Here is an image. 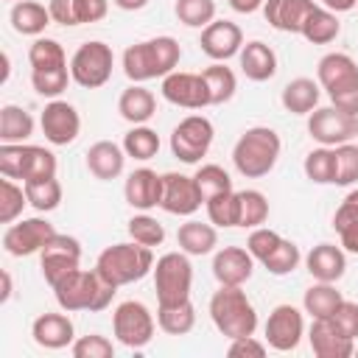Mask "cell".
<instances>
[{
	"mask_svg": "<svg viewBox=\"0 0 358 358\" xmlns=\"http://www.w3.org/2000/svg\"><path fill=\"white\" fill-rule=\"evenodd\" d=\"M117 112H120L123 120H129V123H134V126L148 123V120L154 117V112H157V98H154V92L145 90L143 84H131V87H126V90L120 92V98H117Z\"/></svg>",
	"mask_w": 358,
	"mask_h": 358,
	"instance_id": "83f0119b",
	"label": "cell"
},
{
	"mask_svg": "<svg viewBox=\"0 0 358 358\" xmlns=\"http://www.w3.org/2000/svg\"><path fill=\"white\" fill-rule=\"evenodd\" d=\"M123 151H126V157H134V159L145 162V159L157 157V151H159V134L154 129H148L145 123H140V126H134V129L126 131Z\"/></svg>",
	"mask_w": 358,
	"mask_h": 358,
	"instance_id": "ab89813d",
	"label": "cell"
},
{
	"mask_svg": "<svg viewBox=\"0 0 358 358\" xmlns=\"http://www.w3.org/2000/svg\"><path fill=\"white\" fill-rule=\"evenodd\" d=\"M201 204H204V199H201V190H199L193 176H185V173H176V171L162 173V201H159V207L165 213L193 215Z\"/></svg>",
	"mask_w": 358,
	"mask_h": 358,
	"instance_id": "e0dca14e",
	"label": "cell"
},
{
	"mask_svg": "<svg viewBox=\"0 0 358 358\" xmlns=\"http://www.w3.org/2000/svg\"><path fill=\"white\" fill-rule=\"evenodd\" d=\"M25 204H28L25 187L17 185L14 179L3 176V182H0V221L3 224H14L22 215V207Z\"/></svg>",
	"mask_w": 358,
	"mask_h": 358,
	"instance_id": "f6af8a7d",
	"label": "cell"
},
{
	"mask_svg": "<svg viewBox=\"0 0 358 358\" xmlns=\"http://www.w3.org/2000/svg\"><path fill=\"white\" fill-rule=\"evenodd\" d=\"M176 243L182 252L187 255H210L215 246H218V232H215V224H201V221H185L179 229H176Z\"/></svg>",
	"mask_w": 358,
	"mask_h": 358,
	"instance_id": "f546056e",
	"label": "cell"
},
{
	"mask_svg": "<svg viewBox=\"0 0 358 358\" xmlns=\"http://www.w3.org/2000/svg\"><path fill=\"white\" fill-rule=\"evenodd\" d=\"M123 196L140 213H148V210L159 207V201H162V173H157L151 168L131 171L126 176V185H123Z\"/></svg>",
	"mask_w": 358,
	"mask_h": 358,
	"instance_id": "44dd1931",
	"label": "cell"
},
{
	"mask_svg": "<svg viewBox=\"0 0 358 358\" xmlns=\"http://www.w3.org/2000/svg\"><path fill=\"white\" fill-rule=\"evenodd\" d=\"M299 260H302V255H299V246L294 243V241H288V238H282L260 263L266 266V271L268 274H274V277H285V274H291L296 266H299Z\"/></svg>",
	"mask_w": 358,
	"mask_h": 358,
	"instance_id": "7bdbcfd3",
	"label": "cell"
},
{
	"mask_svg": "<svg viewBox=\"0 0 358 358\" xmlns=\"http://www.w3.org/2000/svg\"><path fill=\"white\" fill-rule=\"evenodd\" d=\"M8 20H11V28H14L17 34H22V36H39V34L53 22L50 8H45L42 3H34V0H20V3H14Z\"/></svg>",
	"mask_w": 358,
	"mask_h": 358,
	"instance_id": "f1b7e54d",
	"label": "cell"
},
{
	"mask_svg": "<svg viewBox=\"0 0 358 358\" xmlns=\"http://www.w3.org/2000/svg\"><path fill=\"white\" fill-rule=\"evenodd\" d=\"M319 87L330 95L333 106L347 115H358V62L350 53H327L316 67Z\"/></svg>",
	"mask_w": 358,
	"mask_h": 358,
	"instance_id": "5b68a950",
	"label": "cell"
},
{
	"mask_svg": "<svg viewBox=\"0 0 358 358\" xmlns=\"http://www.w3.org/2000/svg\"><path fill=\"white\" fill-rule=\"evenodd\" d=\"M129 235H131V241L154 249V246H159L165 241V227L154 215L140 213V215H131L129 218Z\"/></svg>",
	"mask_w": 358,
	"mask_h": 358,
	"instance_id": "c3c4849f",
	"label": "cell"
},
{
	"mask_svg": "<svg viewBox=\"0 0 358 358\" xmlns=\"http://www.w3.org/2000/svg\"><path fill=\"white\" fill-rule=\"evenodd\" d=\"M333 227L341 238V246L352 255H358V204L344 199L333 215Z\"/></svg>",
	"mask_w": 358,
	"mask_h": 358,
	"instance_id": "b9f144b4",
	"label": "cell"
},
{
	"mask_svg": "<svg viewBox=\"0 0 358 358\" xmlns=\"http://www.w3.org/2000/svg\"><path fill=\"white\" fill-rule=\"evenodd\" d=\"M341 291H336V282H313L305 296H302V308L305 313H310L313 319H324V316H333L338 302H341Z\"/></svg>",
	"mask_w": 358,
	"mask_h": 358,
	"instance_id": "e575fe53",
	"label": "cell"
},
{
	"mask_svg": "<svg viewBox=\"0 0 358 358\" xmlns=\"http://www.w3.org/2000/svg\"><path fill=\"white\" fill-rule=\"evenodd\" d=\"M280 101L291 115H310L319 106V84L313 78H294L282 87Z\"/></svg>",
	"mask_w": 358,
	"mask_h": 358,
	"instance_id": "4dcf8cb0",
	"label": "cell"
},
{
	"mask_svg": "<svg viewBox=\"0 0 358 358\" xmlns=\"http://www.w3.org/2000/svg\"><path fill=\"white\" fill-rule=\"evenodd\" d=\"M358 182V145L341 143L336 145V185H355Z\"/></svg>",
	"mask_w": 358,
	"mask_h": 358,
	"instance_id": "816d5d0a",
	"label": "cell"
},
{
	"mask_svg": "<svg viewBox=\"0 0 358 358\" xmlns=\"http://www.w3.org/2000/svg\"><path fill=\"white\" fill-rule=\"evenodd\" d=\"M313 0H266L263 3V17L271 28L285 31V34H299L305 17L313 11Z\"/></svg>",
	"mask_w": 358,
	"mask_h": 358,
	"instance_id": "cb8c5ba5",
	"label": "cell"
},
{
	"mask_svg": "<svg viewBox=\"0 0 358 358\" xmlns=\"http://www.w3.org/2000/svg\"><path fill=\"white\" fill-rule=\"evenodd\" d=\"M213 137H215V129L204 115H187L171 131V151L176 159L193 165L210 151Z\"/></svg>",
	"mask_w": 358,
	"mask_h": 358,
	"instance_id": "8fae6325",
	"label": "cell"
},
{
	"mask_svg": "<svg viewBox=\"0 0 358 358\" xmlns=\"http://www.w3.org/2000/svg\"><path fill=\"white\" fill-rule=\"evenodd\" d=\"M282 241V235L280 232H274V229H268V227H255L252 232H249V241H246V249L252 252V257L255 260H263L277 243Z\"/></svg>",
	"mask_w": 358,
	"mask_h": 358,
	"instance_id": "f5cc1de1",
	"label": "cell"
},
{
	"mask_svg": "<svg viewBox=\"0 0 358 358\" xmlns=\"http://www.w3.org/2000/svg\"><path fill=\"white\" fill-rule=\"evenodd\" d=\"M210 319L215 330L227 338L255 336L257 330V310L246 296L243 285H221L210 296Z\"/></svg>",
	"mask_w": 358,
	"mask_h": 358,
	"instance_id": "3957f363",
	"label": "cell"
},
{
	"mask_svg": "<svg viewBox=\"0 0 358 358\" xmlns=\"http://www.w3.org/2000/svg\"><path fill=\"white\" fill-rule=\"evenodd\" d=\"M338 31H341V22H338L336 11H330V8H324V6L316 3L313 11L305 17L299 34H302L310 45H327V42H333V39L338 36Z\"/></svg>",
	"mask_w": 358,
	"mask_h": 358,
	"instance_id": "1f68e13d",
	"label": "cell"
},
{
	"mask_svg": "<svg viewBox=\"0 0 358 358\" xmlns=\"http://www.w3.org/2000/svg\"><path fill=\"white\" fill-rule=\"evenodd\" d=\"M308 134L319 143V145H341L350 143V137L355 134V117L341 112L338 106H316L308 115Z\"/></svg>",
	"mask_w": 358,
	"mask_h": 358,
	"instance_id": "4fadbf2b",
	"label": "cell"
},
{
	"mask_svg": "<svg viewBox=\"0 0 358 358\" xmlns=\"http://www.w3.org/2000/svg\"><path fill=\"white\" fill-rule=\"evenodd\" d=\"M255 271V257L243 246H224L213 257V274L218 285H243Z\"/></svg>",
	"mask_w": 358,
	"mask_h": 358,
	"instance_id": "7402d4cb",
	"label": "cell"
},
{
	"mask_svg": "<svg viewBox=\"0 0 358 358\" xmlns=\"http://www.w3.org/2000/svg\"><path fill=\"white\" fill-rule=\"evenodd\" d=\"M302 171L313 185H336V148H330V145L313 148L305 157Z\"/></svg>",
	"mask_w": 358,
	"mask_h": 358,
	"instance_id": "8d00e7d4",
	"label": "cell"
},
{
	"mask_svg": "<svg viewBox=\"0 0 358 358\" xmlns=\"http://www.w3.org/2000/svg\"><path fill=\"white\" fill-rule=\"evenodd\" d=\"M268 218V199L260 190H238V227H260Z\"/></svg>",
	"mask_w": 358,
	"mask_h": 358,
	"instance_id": "60d3db41",
	"label": "cell"
},
{
	"mask_svg": "<svg viewBox=\"0 0 358 358\" xmlns=\"http://www.w3.org/2000/svg\"><path fill=\"white\" fill-rule=\"evenodd\" d=\"M355 355H358V347H355Z\"/></svg>",
	"mask_w": 358,
	"mask_h": 358,
	"instance_id": "e7e4bbea",
	"label": "cell"
},
{
	"mask_svg": "<svg viewBox=\"0 0 358 358\" xmlns=\"http://www.w3.org/2000/svg\"><path fill=\"white\" fill-rule=\"evenodd\" d=\"M70 352L76 358H115V344L101 333H90V336L76 338L70 344Z\"/></svg>",
	"mask_w": 358,
	"mask_h": 358,
	"instance_id": "f907efd6",
	"label": "cell"
},
{
	"mask_svg": "<svg viewBox=\"0 0 358 358\" xmlns=\"http://www.w3.org/2000/svg\"><path fill=\"white\" fill-rule=\"evenodd\" d=\"M266 341H257L255 336H241V338H229V355L232 358H263L266 355Z\"/></svg>",
	"mask_w": 358,
	"mask_h": 358,
	"instance_id": "11a10c76",
	"label": "cell"
},
{
	"mask_svg": "<svg viewBox=\"0 0 358 358\" xmlns=\"http://www.w3.org/2000/svg\"><path fill=\"white\" fill-rule=\"evenodd\" d=\"M28 62L31 70H56V67H67V56L64 48L50 39V36H36L34 45L28 48Z\"/></svg>",
	"mask_w": 358,
	"mask_h": 358,
	"instance_id": "f35d334b",
	"label": "cell"
},
{
	"mask_svg": "<svg viewBox=\"0 0 358 358\" xmlns=\"http://www.w3.org/2000/svg\"><path fill=\"white\" fill-rule=\"evenodd\" d=\"M56 154L45 145H28V143H3L0 145V173L8 179H48L56 176Z\"/></svg>",
	"mask_w": 358,
	"mask_h": 358,
	"instance_id": "52a82bcc",
	"label": "cell"
},
{
	"mask_svg": "<svg viewBox=\"0 0 358 358\" xmlns=\"http://www.w3.org/2000/svg\"><path fill=\"white\" fill-rule=\"evenodd\" d=\"M204 207H207L210 224H215V227H238V190L218 193V196L207 199Z\"/></svg>",
	"mask_w": 358,
	"mask_h": 358,
	"instance_id": "bcb514c9",
	"label": "cell"
},
{
	"mask_svg": "<svg viewBox=\"0 0 358 358\" xmlns=\"http://www.w3.org/2000/svg\"><path fill=\"white\" fill-rule=\"evenodd\" d=\"M350 338H358V302H350V299H341L336 313L330 316Z\"/></svg>",
	"mask_w": 358,
	"mask_h": 358,
	"instance_id": "db71d44e",
	"label": "cell"
},
{
	"mask_svg": "<svg viewBox=\"0 0 358 358\" xmlns=\"http://www.w3.org/2000/svg\"><path fill=\"white\" fill-rule=\"evenodd\" d=\"M117 294V285H112L106 277L98 274V268L87 271V268H73L70 274H64L56 285H53V296L59 302L62 310H103L112 305Z\"/></svg>",
	"mask_w": 358,
	"mask_h": 358,
	"instance_id": "6da1fadb",
	"label": "cell"
},
{
	"mask_svg": "<svg viewBox=\"0 0 358 358\" xmlns=\"http://www.w3.org/2000/svg\"><path fill=\"white\" fill-rule=\"evenodd\" d=\"M112 67H115V53L106 42L92 39L84 42L73 59H70V76L78 87L84 90H98L112 78Z\"/></svg>",
	"mask_w": 358,
	"mask_h": 358,
	"instance_id": "9c48e42d",
	"label": "cell"
},
{
	"mask_svg": "<svg viewBox=\"0 0 358 358\" xmlns=\"http://www.w3.org/2000/svg\"><path fill=\"white\" fill-rule=\"evenodd\" d=\"M53 235H56V229L48 218H22L3 232V249L11 257H28V255L42 252V246Z\"/></svg>",
	"mask_w": 358,
	"mask_h": 358,
	"instance_id": "5bb4252c",
	"label": "cell"
},
{
	"mask_svg": "<svg viewBox=\"0 0 358 358\" xmlns=\"http://www.w3.org/2000/svg\"><path fill=\"white\" fill-rule=\"evenodd\" d=\"M322 6L336 11V14H341V11H352L358 6V0H322Z\"/></svg>",
	"mask_w": 358,
	"mask_h": 358,
	"instance_id": "91938a15",
	"label": "cell"
},
{
	"mask_svg": "<svg viewBox=\"0 0 358 358\" xmlns=\"http://www.w3.org/2000/svg\"><path fill=\"white\" fill-rule=\"evenodd\" d=\"M201 50L213 59V62H227L232 56L241 53L243 48V31L229 22V20H213L207 28H201V39H199Z\"/></svg>",
	"mask_w": 358,
	"mask_h": 358,
	"instance_id": "ffe728a7",
	"label": "cell"
},
{
	"mask_svg": "<svg viewBox=\"0 0 358 358\" xmlns=\"http://www.w3.org/2000/svg\"><path fill=\"white\" fill-rule=\"evenodd\" d=\"M308 341H310L313 355H319V358H350V355H355V338H350L330 316L313 319V324L308 330Z\"/></svg>",
	"mask_w": 358,
	"mask_h": 358,
	"instance_id": "d6986e66",
	"label": "cell"
},
{
	"mask_svg": "<svg viewBox=\"0 0 358 358\" xmlns=\"http://www.w3.org/2000/svg\"><path fill=\"white\" fill-rule=\"evenodd\" d=\"M193 179H196V185H199L204 201L213 199V196H218V193L232 190V179H229V173H227L221 165H215V162L201 165V168L193 173Z\"/></svg>",
	"mask_w": 358,
	"mask_h": 358,
	"instance_id": "7dc6e473",
	"label": "cell"
},
{
	"mask_svg": "<svg viewBox=\"0 0 358 358\" xmlns=\"http://www.w3.org/2000/svg\"><path fill=\"white\" fill-rule=\"evenodd\" d=\"M162 98L173 106H185V109H204L213 106L210 103V90L201 73H185V70H173L162 78Z\"/></svg>",
	"mask_w": 358,
	"mask_h": 358,
	"instance_id": "9a60e30c",
	"label": "cell"
},
{
	"mask_svg": "<svg viewBox=\"0 0 358 358\" xmlns=\"http://www.w3.org/2000/svg\"><path fill=\"white\" fill-rule=\"evenodd\" d=\"M48 8H50L53 22H59V25H64V28L78 25V22H76V0H50Z\"/></svg>",
	"mask_w": 358,
	"mask_h": 358,
	"instance_id": "6f0895ef",
	"label": "cell"
},
{
	"mask_svg": "<svg viewBox=\"0 0 358 358\" xmlns=\"http://www.w3.org/2000/svg\"><path fill=\"white\" fill-rule=\"evenodd\" d=\"M81 266V243L73 235H53L39 252V268L45 282L53 288L64 274Z\"/></svg>",
	"mask_w": 358,
	"mask_h": 358,
	"instance_id": "7c38bea8",
	"label": "cell"
},
{
	"mask_svg": "<svg viewBox=\"0 0 358 358\" xmlns=\"http://www.w3.org/2000/svg\"><path fill=\"white\" fill-rule=\"evenodd\" d=\"M95 268L101 277H106L112 285L120 288V285H131V282L143 280L148 271H154V255H151V246H143L137 241L112 243L98 255Z\"/></svg>",
	"mask_w": 358,
	"mask_h": 358,
	"instance_id": "8992f818",
	"label": "cell"
},
{
	"mask_svg": "<svg viewBox=\"0 0 358 358\" xmlns=\"http://www.w3.org/2000/svg\"><path fill=\"white\" fill-rule=\"evenodd\" d=\"M117 8H123V11H140V8H145L148 6V0H112Z\"/></svg>",
	"mask_w": 358,
	"mask_h": 358,
	"instance_id": "94428289",
	"label": "cell"
},
{
	"mask_svg": "<svg viewBox=\"0 0 358 358\" xmlns=\"http://www.w3.org/2000/svg\"><path fill=\"white\" fill-rule=\"evenodd\" d=\"M109 11V0H76V22H98Z\"/></svg>",
	"mask_w": 358,
	"mask_h": 358,
	"instance_id": "9f6ffc18",
	"label": "cell"
},
{
	"mask_svg": "<svg viewBox=\"0 0 358 358\" xmlns=\"http://www.w3.org/2000/svg\"><path fill=\"white\" fill-rule=\"evenodd\" d=\"M173 14L187 28H207L215 20V0H176Z\"/></svg>",
	"mask_w": 358,
	"mask_h": 358,
	"instance_id": "ee69618b",
	"label": "cell"
},
{
	"mask_svg": "<svg viewBox=\"0 0 358 358\" xmlns=\"http://www.w3.org/2000/svg\"><path fill=\"white\" fill-rule=\"evenodd\" d=\"M157 324L168 336H187L196 327V308L190 299L176 305H157Z\"/></svg>",
	"mask_w": 358,
	"mask_h": 358,
	"instance_id": "d6a6232c",
	"label": "cell"
},
{
	"mask_svg": "<svg viewBox=\"0 0 358 358\" xmlns=\"http://www.w3.org/2000/svg\"><path fill=\"white\" fill-rule=\"evenodd\" d=\"M241 70L249 81H268L277 73V53L263 42V39H252L241 48Z\"/></svg>",
	"mask_w": 358,
	"mask_h": 358,
	"instance_id": "4316f807",
	"label": "cell"
},
{
	"mask_svg": "<svg viewBox=\"0 0 358 358\" xmlns=\"http://www.w3.org/2000/svg\"><path fill=\"white\" fill-rule=\"evenodd\" d=\"M227 3H229V8L238 11V14H255L257 8H263L266 0H227Z\"/></svg>",
	"mask_w": 358,
	"mask_h": 358,
	"instance_id": "680465c9",
	"label": "cell"
},
{
	"mask_svg": "<svg viewBox=\"0 0 358 358\" xmlns=\"http://www.w3.org/2000/svg\"><path fill=\"white\" fill-rule=\"evenodd\" d=\"M25 187V196H28V204L39 213H50L62 204V185L56 176H48V179H31V182H22Z\"/></svg>",
	"mask_w": 358,
	"mask_h": 358,
	"instance_id": "74e56055",
	"label": "cell"
},
{
	"mask_svg": "<svg viewBox=\"0 0 358 358\" xmlns=\"http://www.w3.org/2000/svg\"><path fill=\"white\" fill-rule=\"evenodd\" d=\"M154 288H157V305H176L190 299L193 266L187 252H168L154 263Z\"/></svg>",
	"mask_w": 358,
	"mask_h": 358,
	"instance_id": "ba28073f",
	"label": "cell"
},
{
	"mask_svg": "<svg viewBox=\"0 0 358 358\" xmlns=\"http://www.w3.org/2000/svg\"><path fill=\"white\" fill-rule=\"evenodd\" d=\"M154 316L151 310L137 302V299H126L115 308L112 313V330H115V338L129 347V350H140L145 344H151L154 338Z\"/></svg>",
	"mask_w": 358,
	"mask_h": 358,
	"instance_id": "30bf717a",
	"label": "cell"
},
{
	"mask_svg": "<svg viewBox=\"0 0 358 358\" xmlns=\"http://www.w3.org/2000/svg\"><path fill=\"white\" fill-rule=\"evenodd\" d=\"M31 336L45 350H64V347H70L76 341L73 338L76 336L73 322L64 313H42V316H36L34 324H31Z\"/></svg>",
	"mask_w": 358,
	"mask_h": 358,
	"instance_id": "d4e9b609",
	"label": "cell"
},
{
	"mask_svg": "<svg viewBox=\"0 0 358 358\" xmlns=\"http://www.w3.org/2000/svg\"><path fill=\"white\" fill-rule=\"evenodd\" d=\"M123 165H126V151L112 140H98L87 151V168L95 179H103V182L117 179L123 173Z\"/></svg>",
	"mask_w": 358,
	"mask_h": 358,
	"instance_id": "484cf974",
	"label": "cell"
},
{
	"mask_svg": "<svg viewBox=\"0 0 358 358\" xmlns=\"http://www.w3.org/2000/svg\"><path fill=\"white\" fill-rule=\"evenodd\" d=\"M179 59H182V48L173 36H154L145 42H134L123 50V73L134 84L165 78L168 73L176 70Z\"/></svg>",
	"mask_w": 358,
	"mask_h": 358,
	"instance_id": "7a4b0ae2",
	"label": "cell"
},
{
	"mask_svg": "<svg viewBox=\"0 0 358 358\" xmlns=\"http://www.w3.org/2000/svg\"><path fill=\"white\" fill-rule=\"evenodd\" d=\"M0 277H3V294H0V299H3V302H8V299H11V274H8V271H3Z\"/></svg>",
	"mask_w": 358,
	"mask_h": 358,
	"instance_id": "6125c7cd",
	"label": "cell"
},
{
	"mask_svg": "<svg viewBox=\"0 0 358 358\" xmlns=\"http://www.w3.org/2000/svg\"><path fill=\"white\" fill-rule=\"evenodd\" d=\"M347 199H350V201H355V204H358V187H355V190H350V193H347Z\"/></svg>",
	"mask_w": 358,
	"mask_h": 358,
	"instance_id": "be15d7a7",
	"label": "cell"
},
{
	"mask_svg": "<svg viewBox=\"0 0 358 358\" xmlns=\"http://www.w3.org/2000/svg\"><path fill=\"white\" fill-rule=\"evenodd\" d=\"M70 67H56V70H31V84L39 95L45 98H56L67 90L70 84Z\"/></svg>",
	"mask_w": 358,
	"mask_h": 358,
	"instance_id": "681fc988",
	"label": "cell"
},
{
	"mask_svg": "<svg viewBox=\"0 0 358 358\" xmlns=\"http://www.w3.org/2000/svg\"><path fill=\"white\" fill-rule=\"evenodd\" d=\"M305 336V319L302 310L294 305H277L266 319V344L277 352L296 350Z\"/></svg>",
	"mask_w": 358,
	"mask_h": 358,
	"instance_id": "2e32d148",
	"label": "cell"
},
{
	"mask_svg": "<svg viewBox=\"0 0 358 358\" xmlns=\"http://www.w3.org/2000/svg\"><path fill=\"white\" fill-rule=\"evenodd\" d=\"M201 76H204V81H207L210 103H213V106L227 103V101L235 95V90H238V78H235L232 67H227L224 62H215V64L204 67V70H201Z\"/></svg>",
	"mask_w": 358,
	"mask_h": 358,
	"instance_id": "d590c367",
	"label": "cell"
},
{
	"mask_svg": "<svg viewBox=\"0 0 358 358\" xmlns=\"http://www.w3.org/2000/svg\"><path fill=\"white\" fill-rule=\"evenodd\" d=\"M305 266H308V274L319 282H338L347 271V255L341 246L336 243H319L308 252L305 257Z\"/></svg>",
	"mask_w": 358,
	"mask_h": 358,
	"instance_id": "603a6c76",
	"label": "cell"
},
{
	"mask_svg": "<svg viewBox=\"0 0 358 358\" xmlns=\"http://www.w3.org/2000/svg\"><path fill=\"white\" fill-rule=\"evenodd\" d=\"M280 148H282V143H280V134L274 129L252 126L238 137V143L232 148V162H235L241 176L260 179V176L274 171V165L280 159Z\"/></svg>",
	"mask_w": 358,
	"mask_h": 358,
	"instance_id": "277c9868",
	"label": "cell"
},
{
	"mask_svg": "<svg viewBox=\"0 0 358 358\" xmlns=\"http://www.w3.org/2000/svg\"><path fill=\"white\" fill-rule=\"evenodd\" d=\"M31 134L34 117L17 103H6L0 109V143H25Z\"/></svg>",
	"mask_w": 358,
	"mask_h": 358,
	"instance_id": "836d02e7",
	"label": "cell"
},
{
	"mask_svg": "<svg viewBox=\"0 0 358 358\" xmlns=\"http://www.w3.org/2000/svg\"><path fill=\"white\" fill-rule=\"evenodd\" d=\"M39 126H42V134L50 145H70L81 131V117H78V109L73 103L50 101L42 109Z\"/></svg>",
	"mask_w": 358,
	"mask_h": 358,
	"instance_id": "ac0fdd59",
	"label": "cell"
}]
</instances>
